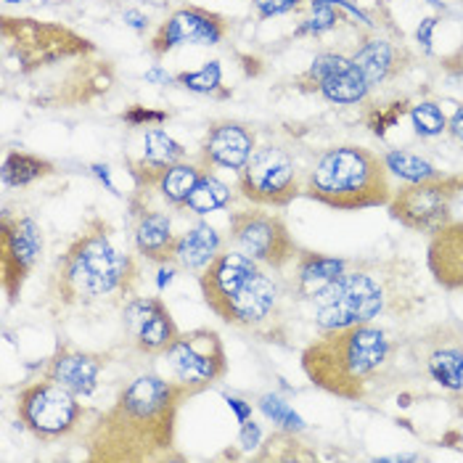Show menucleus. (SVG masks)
<instances>
[{
    "mask_svg": "<svg viewBox=\"0 0 463 463\" xmlns=\"http://www.w3.org/2000/svg\"><path fill=\"white\" fill-rule=\"evenodd\" d=\"M141 257L125 251L114 239V225L101 214H88L80 231L56 254L37 307L53 323L104 321L138 294Z\"/></svg>",
    "mask_w": 463,
    "mask_h": 463,
    "instance_id": "nucleus-1",
    "label": "nucleus"
},
{
    "mask_svg": "<svg viewBox=\"0 0 463 463\" xmlns=\"http://www.w3.org/2000/svg\"><path fill=\"white\" fill-rule=\"evenodd\" d=\"M196 392L175 379L141 373L114 402L99 411L80 437L88 463L183 461L178 453L180 408Z\"/></svg>",
    "mask_w": 463,
    "mask_h": 463,
    "instance_id": "nucleus-2",
    "label": "nucleus"
},
{
    "mask_svg": "<svg viewBox=\"0 0 463 463\" xmlns=\"http://www.w3.org/2000/svg\"><path fill=\"white\" fill-rule=\"evenodd\" d=\"M405 331L387 323L321 331L302 350V373L313 387L345 402H382L405 390Z\"/></svg>",
    "mask_w": 463,
    "mask_h": 463,
    "instance_id": "nucleus-3",
    "label": "nucleus"
},
{
    "mask_svg": "<svg viewBox=\"0 0 463 463\" xmlns=\"http://www.w3.org/2000/svg\"><path fill=\"white\" fill-rule=\"evenodd\" d=\"M431 291L408 257H360L310 302L318 331H334L360 323H392L411 328L427 313Z\"/></svg>",
    "mask_w": 463,
    "mask_h": 463,
    "instance_id": "nucleus-4",
    "label": "nucleus"
},
{
    "mask_svg": "<svg viewBox=\"0 0 463 463\" xmlns=\"http://www.w3.org/2000/svg\"><path fill=\"white\" fill-rule=\"evenodd\" d=\"M281 276L239 250H225L199 273V288L214 318L265 345L286 347L291 339L288 307L299 302Z\"/></svg>",
    "mask_w": 463,
    "mask_h": 463,
    "instance_id": "nucleus-5",
    "label": "nucleus"
},
{
    "mask_svg": "<svg viewBox=\"0 0 463 463\" xmlns=\"http://www.w3.org/2000/svg\"><path fill=\"white\" fill-rule=\"evenodd\" d=\"M392 194V175L384 156L357 143H342L323 151L307 170L302 191L310 202L336 213L387 207Z\"/></svg>",
    "mask_w": 463,
    "mask_h": 463,
    "instance_id": "nucleus-6",
    "label": "nucleus"
},
{
    "mask_svg": "<svg viewBox=\"0 0 463 463\" xmlns=\"http://www.w3.org/2000/svg\"><path fill=\"white\" fill-rule=\"evenodd\" d=\"M405 390L400 405H411L416 394L442 400L463 413V323L458 318L411 326L402 336Z\"/></svg>",
    "mask_w": 463,
    "mask_h": 463,
    "instance_id": "nucleus-7",
    "label": "nucleus"
},
{
    "mask_svg": "<svg viewBox=\"0 0 463 463\" xmlns=\"http://www.w3.org/2000/svg\"><path fill=\"white\" fill-rule=\"evenodd\" d=\"M93 40L74 33L59 22H37L30 16H3L0 19V61L3 85L30 82L45 71L70 64L74 59L96 56Z\"/></svg>",
    "mask_w": 463,
    "mask_h": 463,
    "instance_id": "nucleus-8",
    "label": "nucleus"
},
{
    "mask_svg": "<svg viewBox=\"0 0 463 463\" xmlns=\"http://www.w3.org/2000/svg\"><path fill=\"white\" fill-rule=\"evenodd\" d=\"M14 411L22 429L43 445L80 439L99 413L88 408L80 394L40 376L16 390Z\"/></svg>",
    "mask_w": 463,
    "mask_h": 463,
    "instance_id": "nucleus-9",
    "label": "nucleus"
},
{
    "mask_svg": "<svg viewBox=\"0 0 463 463\" xmlns=\"http://www.w3.org/2000/svg\"><path fill=\"white\" fill-rule=\"evenodd\" d=\"M225 239L231 250H239L273 273H286L302 250L294 241L284 217L257 204L231 213Z\"/></svg>",
    "mask_w": 463,
    "mask_h": 463,
    "instance_id": "nucleus-10",
    "label": "nucleus"
},
{
    "mask_svg": "<svg viewBox=\"0 0 463 463\" xmlns=\"http://www.w3.org/2000/svg\"><path fill=\"white\" fill-rule=\"evenodd\" d=\"M236 178L239 196L268 210H284L305 191V178L294 162V154L273 143L257 146L247 167Z\"/></svg>",
    "mask_w": 463,
    "mask_h": 463,
    "instance_id": "nucleus-11",
    "label": "nucleus"
},
{
    "mask_svg": "<svg viewBox=\"0 0 463 463\" xmlns=\"http://www.w3.org/2000/svg\"><path fill=\"white\" fill-rule=\"evenodd\" d=\"M463 194V175H439V178L405 183L397 188L387 204L390 217L405 231L434 233L439 225L453 220V204Z\"/></svg>",
    "mask_w": 463,
    "mask_h": 463,
    "instance_id": "nucleus-12",
    "label": "nucleus"
},
{
    "mask_svg": "<svg viewBox=\"0 0 463 463\" xmlns=\"http://www.w3.org/2000/svg\"><path fill=\"white\" fill-rule=\"evenodd\" d=\"M173 379L191 387L196 394L207 392L228 376V353L222 336L214 328L180 331L173 347L165 353Z\"/></svg>",
    "mask_w": 463,
    "mask_h": 463,
    "instance_id": "nucleus-13",
    "label": "nucleus"
},
{
    "mask_svg": "<svg viewBox=\"0 0 463 463\" xmlns=\"http://www.w3.org/2000/svg\"><path fill=\"white\" fill-rule=\"evenodd\" d=\"M45 247L43 228L30 214H0V284L8 305L22 299Z\"/></svg>",
    "mask_w": 463,
    "mask_h": 463,
    "instance_id": "nucleus-14",
    "label": "nucleus"
},
{
    "mask_svg": "<svg viewBox=\"0 0 463 463\" xmlns=\"http://www.w3.org/2000/svg\"><path fill=\"white\" fill-rule=\"evenodd\" d=\"M231 33V19L196 3H185L159 22L148 37V53L165 59L167 53L185 45H220Z\"/></svg>",
    "mask_w": 463,
    "mask_h": 463,
    "instance_id": "nucleus-15",
    "label": "nucleus"
},
{
    "mask_svg": "<svg viewBox=\"0 0 463 463\" xmlns=\"http://www.w3.org/2000/svg\"><path fill=\"white\" fill-rule=\"evenodd\" d=\"M125 347L141 357H162L180 336L167 302L159 294H136L122 307Z\"/></svg>",
    "mask_w": 463,
    "mask_h": 463,
    "instance_id": "nucleus-16",
    "label": "nucleus"
},
{
    "mask_svg": "<svg viewBox=\"0 0 463 463\" xmlns=\"http://www.w3.org/2000/svg\"><path fill=\"white\" fill-rule=\"evenodd\" d=\"M117 357V350H82L70 339H59L56 350L43 363L30 365L40 379L56 382L80 397H93L99 392L101 373Z\"/></svg>",
    "mask_w": 463,
    "mask_h": 463,
    "instance_id": "nucleus-17",
    "label": "nucleus"
},
{
    "mask_svg": "<svg viewBox=\"0 0 463 463\" xmlns=\"http://www.w3.org/2000/svg\"><path fill=\"white\" fill-rule=\"evenodd\" d=\"M371 30L373 33L357 37V45L350 51V59L357 70L363 71L368 85L373 90H379L394 80H400L416 64V51L405 43L402 33L387 35L379 30V24Z\"/></svg>",
    "mask_w": 463,
    "mask_h": 463,
    "instance_id": "nucleus-18",
    "label": "nucleus"
},
{
    "mask_svg": "<svg viewBox=\"0 0 463 463\" xmlns=\"http://www.w3.org/2000/svg\"><path fill=\"white\" fill-rule=\"evenodd\" d=\"M257 148V133L239 119H213L196 151V162L204 170L241 173Z\"/></svg>",
    "mask_w": 463,
    "mask_h": 463,
    "instance_id": "nucleus-19",
    "label": "nucleus"
},
{
    "mask_svg": "<svg viewBox=\"0 0 463 463\" xmlns=\"http://www.w3.org/2000/svg\"><path fill=\"white\" fill-rule=\"evenodd\" d=\"M130 217H133V250L143 262L170 265L178 233L173 231V217L162 210L148 207V196H130Z\"/></svg>",
    "mask_w": 463,
    "mask_h": 463,
    "instance_id": "nucleus-20",
    "label": "nucleus"
},
{
    "mask_svg": "<svg viewBox=\"0 0 463 463\" xmlns=\"http://www.w3.org/2000/svg\"><path fill=\"white\" fill-rule=\"evenodd\" d=\"M427 270L442 291H463V220H448L429 233Z\"/></svg>",
    "mask_w": 463,
    "mask_h": 463,
    "instance_id": "nucleus-21",
    "label": "nucleus"
},
{
    "mask_svg": "<svg viewBox=\"0 0 463 463\" xmlns=\"http://www.w3.org/2000/svg\"><path fill=\"white\" fill-rule=\"evenodd\" d=\"M347 265H350V260H345V257H328L321 251L299 250L294 265H291V279H288L297 302L310 305L323 288H328L347 270Z\"/></svg>",
    "mask_w": 463,
    "mask_h": 463,
    "instance_id": "nucleus-22",
    "label": "nucleus"
},
{
    "mask_svg": "<svg viewBox=\"0 0 463 463\" xmlns=\"http://www.w3.org/2000/svg\"><path fill=\"white\" fill-rule=\"evenodd\" d=\"M228 239L204 220L194 222L191 228H185L175 239V250H173V265H178L180 273H202L220 251H225Z\"/></svg>",
    "mask_w": 463,
    "mask_h": 463,
    "instance_id": "nucleus-23",
    "label": "nucleus"
},
{
    "mask_svg": "<svg viewBox=\"0 0 463 463\" xmlns=\"http://www.w3.org/2000/svg\"><path fill=\"white\" fill-rule=\"evenodd\" d=\"M51 175H56V165L40 154H30V151H8L3 159V170H0L5 188H24V185H33L37 180H45Z\"/></svg>",
    "mask_w": 463,
    "mask_h": 463,
    "instance_id": "nucleus-24",
    "label": "nucleus"
},
{
    "mask_svg": "<svg viewBox=\"0 0 463 463\" xmlns=\"http://www.w3.org/2000/svg\"><path fill=\"white\" fill-rule=\"evenodd\" d=\"M323 99L328 104L336 107H355V104H365L368 96L373 93V88L368 85V80L363 77V71L357 70L355 64H350L347 70L336 71L334 77H328L321 85Z\"/></svg>",
    "mask_w": 463,
    "mask_h": 463,
    "instance_id": "nucleus-25",
    "label": "nucleus"
},
{
    "mask_svg": "<svg viewBox=\"0 0 463 463\" xmlns=\"http://www.w3.org/2000/svg\"><path fill=\"white\" fill-rule=\"evenodd\" d=\"M231 204V188L228 183L214 175V170H204L199 183L194 185L191 196L185 199V204L180 207V213L196 214V217H204V214L220 213Z\"/></svg>",
    "mask_w": 463,
    "mask_h": 463,
    "instance_id": "nucleus-26",
    "label": "nucleus"
},
{
    "mask_svg": "<svg viewBox=\"0 0 463 463\" xmlns=\"http://www.w3.org/2000/svg\"><path fill=\"white\" fill-rule=\"evenodd\" d=\"M350 64H353V59L347 51H321V53H316V59L310 61L307 70L294 77V88L302 93H318L328 77L347 70Z\"/></svg>",
    "mask_w": 463,
    "mask_h": 463,
    "instance_id": "nucleus-27",
    "label": "nucleus"
},
{
    "mask_svg": "<svg viewBox=\"0 0 463 463\" xmlns=\"http://www.w3.org/2000/svg\"><path fill=\"white\" fill-rule=\"evenodd\" d=\"M313 458L316 453L307 450V442H302L297 431H286V429L273 431L260 445V453L254 456V461H313Z\"/></svg>",
    "mask_w": 463,
    "mask_h": 463,
    "instance_id": "nucleus-28",
    "label": "nucleus"
},
{
    "mask_svg": "<svg viewBox=\"0 0 463 463\" xmlns=\"http://www.w3.org/2000/svg\"><path fill=\"white\" fill-rule=\"evenodd\" d=\"M384 156V165L390 170V175L405 180V183H421V180H431L445 175L442 170H437L429 159L413 154V151H402V148H392Z\"/></svg>",
    "mask_w": 463,
    "mask_h": 463,
    "instance_id": "nucleus-29",
    "label": "nucleus"
},
{
    "mask_svg": "<svg viewBox=\"0 0 463 463\" xmlns=\"http://www.w3.org/2000/svg\"><path fill=\"white\" fill-rule=\"evenodd\" d=\"M148 165H178L183 159H188V148L178 143L167 130L162 128H148L146 138H143V156Z\"/></svg>",
    "mask_w": 463,
    "mask_h": 463,
    "instance_id": "nucleus-30",
    "label": "nucleus"
},
{
    "mask_svg": "<svg viewBox=\"0 0 463 463\" xmlns=\"http://www.w3.org/2000/svg\"><path fill=\"white\" fill-rule=\"evenodd\" d=\"M175 85L199 93V96H217V99H231L233 93L222 88V67L220 61H207L202 70L178 71L175 74Z\"/></svg>",
    "mask_w": 463,
    "mask_h": 463,
    "instance_id": "nucleus-31",
    "label": "nucleus"
},
{
    "mask_svg": "<svg viewBox=\"0 0 463 463\" xmlns=\"http://www.w3.org/2000/svg\"><path fill=\"white\" fill-rule=\"evenodd\" d=\"M342 22H345V16L339 14L336 0H310V16L305 22H299V27L294 30V37H318L323 33L336 30Z\"/></svg>",
    "mask_w": 463,
    "mask_h": 463,
    "instance_id": "nucleus-32",
    "label": "nucleus"
},
{
    "mask_svg": "<svg viewBox=\"0 0 463 463\" xmlns=\"http://www.w3.org/2000/svg\"><path fill=\"white\" fill-rule=\"evenodd\" d=\"M408 111H411L408 99H392L387 104H368L365 114H363V122L376 138H384Z\"/></svg>",
    "mask_w": 463,
    "mask_h": 463,
    "instance_id": "nucleus-33",
    "label": "nucleus"
},
{
    "mask_svg": "<svg viewBox=\"0 0 463 463\" xmlns=\"http://www.w3.org/2000/svg\"><path fill=\"white\" fill-rule=\"evenodd\" d=\"M408 117L413 122L416 136H421V138H439L442 133H448V117H445V111L437 101L424 99V101L411 104Z\"/></svg>",
    "mask_w": 463,
    "mask_h": 463,
    "instance_id": "nucleus-34",
    "label": "nucleus"
},
{
    "mask_svg": "<svg viewBox=\"0 0 463 463\" xmlns=\"http://www.w3.org/2000/svg\"><path fill=\"white\" fill-rule=\"evenodd\" d=\"M260 411H262V416L268 419V421H273L279 429H286V431H297V434H302L305 431V421H302V416L286 402L281 400L279 394L268 392L260 397Z\"/></svg>",
    "mask_w": 463,
    "mask_h": 463,
    "instance_id": "nucleus-35",
    "label": "nucleus"
},
{
    "mask_svg": "<svg viewBox=\"0 0 463 463\" xmlns=\"http://www.w3.org/2000/svg\"><path fill=\"white\" fill-rule=\"evenodd\" d=\"M119 119L125 125H130V128H159V125H165L170 119V111L133 104V107H128L119 114Z\"/></svg>",
    "mask_w": 463,
    "mask_h": 463,
    "instance_id": "nucleus-36",
    "label": "nucleus"
},
{
    "mask_svg": "<svg viewBox=\"0 0 463 463\" xmlns=\"http://www.w3.org/2000/svg\"><path fill=\"white\" fill-rule=\"evenodd\" d=\"M310 0H251V8H254V16L260 22H265V19H273V16H284V14H291V11H299Z\"/></svg>",
    "mask_w": 463,
    "mask_h": 463,
    "instance_id": "nucleus-37",
    "label": "nucleus"
},
{
    "mask_svg": "<svg viewBox=\"0 0 463 463\" xmlns=\"http://www.w3.org/2000/svg\"><path fill=\"white\" fill-rule=\"evenodd\" d=\"M236 445H239V450H241V453L260 450V445H262V429H260V424H257L254 419H250V421H244V424H241V431H239Z\"/></svg>",
    "mask_w": 463,
    "mask_h": 463,
    "instance_id": "nucleus-38",
    "label": "nucleus"
},
{
    "mask_svg": "<svg viewBox=\"0 0 463 463\" xmlns=\"http://www.w3.org/2000/svg\"><path fill=\"white\" fill-rule=\"evenodd\" d=\"M222 397H225L228 408H231V411L236 413V421H239V424L250 421V419H251V402L241 400V397H236V394H222Z\"/></svg>",
    "mask_w": 463,
    "mask_h": 463,
    "instance_id": "nucleus-39",
    "label": "nucleus"
},
{
    "mask_svg": "<svg viewBox=\"0 0 463 463\" xmlns=\"http://www.w3.org/2000/svg\"><path fill=\"white\" fill-rule=\"evenodd\" d=\"M437 16H427L421 24H419V30H416V40H419V45L427 51V53H431V33H434V27H437Z\"/></svg>",
    "mask_w": 463,
    "mask_h": 463,
    "instance_id": "nucleus-40",
    "label": "nucleus"
},
{
    "mask_svg": "<svg viewBox=\"0 0 463 463\" xmlns=\"http://www.w3.org/2000/svg\"><path fill=\"white\" fill-rule=\"evenodd\" d=\"M122 19H125V24H128V27H133L138 35H143V33L148 30V16H146L143 11H138V8H125Z\"/></svg>",
    "mask_w": 463,
    "mask_h": 463,
    "instance_id": "nucleus-41",
    "label": "nucleus"
},
{
    "mask_svg": "<svg viewBox=\"0 0 463 463\" xmlns=\"http://www.w3.org/2000/svg\"><path fill=\"white\" fill-rule=\"evenodd\" d=\"M143 80H146V82H154V85H175V74H167L159 64H154L151 70L146 71Z\"/></svg>",
    "mask_w": 463,
    "mask_h": 463,
    "instance_id": "nucleus-42",
    "label": "nucleus"
},
{
    "mask_svg": "<svg viewBox=\"0 0 463 463\" xmlns=\"http://www.w3.org/2000/svg\"><path fill=\"white\" fill-rule=\"evenodd\" d=\"M178 273H180V268H178V265H173V262H170V265H159V276H156V288H159V291H165L167 286L175 281V276H178Z\"/></svg>",
    "mask_w": 463,
    "mask_h": 463,
    "instance_id": "nucleus-43",
    "label": "nucleus"
},
{
    "mask_svg": "<svg viewBox=\"0 0 463 463\" xmlns=\"http://www.w3.org/2000/svg\"><path fill=\"white\" fill-rule=\"evenodd\" d=\"M448 133H450V138L456 143H461L463 146V107H458L453 111V117L448 119Z\"/></svg>",
    "mask_w": 463,
    "mask_h": 463,
    "instance_id": "nucleus-44",
    "label": "nucleus"
},
{
    "mask_svg": "<svg viewBox=\"0 0 463 463\" xmlns=\"http://www.w3.org/2000/svg\"><path fill=\"white\" fill-rule=\"evenodd\" d=\"M90 170H93V175L101 180V183H107V188L111 191V194H117V196H119V191H117V188H114V183H111V175H109L107 165H93Z\"/></svg>",
    "mask_w": 463,
    "mask_h": 463,
    "instance_id": "nucleus-45",
    "label": "nucleus"
},
{
    "mask_svg": "<svg viewBox=\"0 0 463 463\" xmlns=\"http://www.w3.org/2000/svg\"><path fill=\"white\" fill-rule=\"evenodd\" d=\"M5 3H24V0H5Z\"/></svg>",
    "mask_w": 463,
    "mask_h": 463,
    "instance_id": "nucleus-46",
    "label": "nucleus"
}]
</instances>
